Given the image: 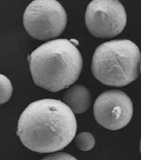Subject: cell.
<instances>
[{"label":"cell","mask_w":141,"mask_h":160,"mask_svg":"<svg viewBox=\"0 0 141 160\" xmlns=\"http://www.w3.org/2000/svg\"><path fill=\"white\" fill-rule=\"evenodd\" d=\"M140 72L141 73V62L140 65Z\"/></svg>","instance_id":"obj_13"},{"label":"cell","mask_w":141,"mask_h":160,"mask_svg":"<svg viewBox=\"0 0 141 160\" xmlns=\"http://www.w3.org/2000/svg\"><path fill=\"white\" fill-rule=\"evenodd\" d=\"M133 104L123 92L110 90L99 95L94 103L97 122L107 129L119 130L129 123L133 116Z\"/></svg>","instance_id":"obj_6"},{"label":"cell","mask_w":141,"mask_h":160,"mask_svg":"<svg viewBox=\"0 0 141 160\" xmlns=\"http://www.w3.org/2000/svg\"><path fill=\"white\" fill-rule=\"evenodd\" d=\"M74 113L63 102L44 99L31 103L20 116L17 134L33 152L48 153L62 150L76 136Z\"/></svg>","instance_id":"obj_1"},{"label":"cell","mask_w":141,"mask_h":160,"mask_svg":"<svg viewBox=\"0 0 141 160\" xmlns=\"http://www.w3.org/2000/svg\"><path fill=\"white\" fill-rule=\"evenodd\" d=\"M140 152L141 153V141L140 145Z\"/></svg>","instance_id":"obj_12"},{"label":"cell","mask_w":141,"mask_h":160,"mask_svg":"<svg viewBox=\"0 0 141 160\" xmlns=\"http://www.w3.org/2000/svg\"><path fill=\"white\" fill-rule=\"evenodd\" d=\"M43 160H77L75 157L64 152H58L49 155L43 158Z\"/></svg>","instance_id":"obj_10"},{"label":"cell","mask_w":141,"mask_h":160,"mask_svg":"<svg viewBox=\"0 0 141 160\" xmlns=\"http://www.w3.org/2000/svg\"><path fill=\"white\" fill-rule=\"evenodd\" d=\"M67 22L66 12L56 0H34L26 8L23 24L32 38L44 41L60 36Z\"/></svg>","instance_id":"obj_4"},{"label":"cell","mask_w":141,"mask_h":160,"mask_svg":"<svg viewBox=\"0 0 141 160\" xmlns=\"http://www.w3.org/2000/svg\"><path fill=\"white\" fill-rule=\"evenodd\" d=\"M85 23L89 32L99 38L116 37L127 23L125 9L118 0H93L86 8Z\"/></svg>","instance_id":"obj_5"},{"label":"cell","mask_w":141,"mask_h":160,"mask_svg":"<svg viewBox=\"0 0 141 160\" xmlns=\"http://www.w3.org/2000/svg\"><path fill=\"white\" fill-rule=\"evenodd\" d=\"M70 41L71 42H72V43H73L74 45H75V46H77V45H79V42L77 40L75 39H71Z\"/></svg>","instance_id":"obj_11"},{"label":"cell","mask_w":141,"mask_h":160,"mask_svg":"<svg viewBox=\"0 0 141 160\" xmlns=\"http://www.w3.org/2000/svg\"><path fill=\"white\" fill-rule=\"evenodd\" d=\"M75 142L78 149L84 152L91 150L95 144L94 136L87 132H83L77 135Z\"/></svg>","instance_id":"obj_8"},{"label":"cell","mask_w":141,"mask_h":160,"mask_svg":"<svg viewBox=\"0 0 141 160\" xmlns=\"http://www.w3.org/2000/svg\"><path fill=\"white\" fill-rule=\"evenodd\" d=\"M141 60L140 50L134 42L127 39L112 40L96 49L92 72L103 84L123 87L139 77Z\"/></svg>","instance_id":"obj_3"},{"label":"cell","mask_w":141,"mask_h":160,"mask_svg":"<svg viewBox=\"0 0 141 160\" xmlns=\"http://www.w3.org/2000/svg\"><path fill=\"white\" fill-rule=\"evenodd\" d=\"M13 88L9 79L3 75H1V101L2 104L8 101L12 95Z\"/></svg>","instance_id":"obj_9"},{"label":"cell","mask_w":141,"mask_h":160,"mask_svg":"<svg viewBox=\"0 0 141 160\" xmlns=\"http://www.w3.org/2000/svg\"><path fill=\"white\" fill-rule=\"evenodd\" d=\"M28 58L35 84L52 92L73 84L82 69L81 52L66 39L52 40L41 45Z\"/></svg>","instance_id":"obj_2"},{"label":"cell","mask_w":141,"mask_h":160,"mask_svg":"<svg viewBox=\"0 0 141 160\" xmlns=\"http://www.w3.org/2000/svg\"><path fill=\"white\" fill-rule=\"evenodd\" d=\"M62 100L74 114L84 113L89 109L91 104V96L85 86L76 85L66 90Z\"/></svg>","instance_id":"obj_7"}]
</instances>
